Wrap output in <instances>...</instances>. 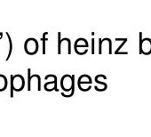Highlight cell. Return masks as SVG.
Masks as SVG:
<instances>
[{
  "mask_svg": "<svg viewBox=\"0 0 151 137\" xmlns=\"http://www.w3.org/2000/svg\"><path fill=\"white\" fill-rule=\"evenodd\" d=\"M88 42L85 38H78L75 42V48H87Z\"/></svg>",
  "mask_w": 151,
  "mask_h": 137,
  "instance_id": "7",
  "label": "cell"
},
{
  "mask_svg": "<svg viewBox=\"0 0 151 137\" xmlns=\"http://www.w3.org/2000/svg\"><path fill=\"white\" fill-rule=\"evenodd\" d=\"M44 87H45V90L47 91V92H52V91H57L58 92V88H57V77L52 74V80L48 81L47 83H45Z\"/></svg>",
  "mask_w": 151,
  "mask_h": 137,
  "instance_id": "5",
  "label": "cell"
},
{
  "mask_svg": "<svg viewBox=\"0 0 151 137\" xmlns=\"http://www.w3.org/2000/svg\"><path fill=\"white\" fill-rule=\"evenodd\" d=\"M60 87L64 92H70L75 87V76L64 75L60 79Z\"/></svg>",
  "mask_w": 151,
  "mask_h": 137,
  "instance_id": "2",
  "label": "cell"
},
{
  "mask_svg": "<svg viewBox=\"0 0 151 137\" xmlns=\"http://www.w3.org/2000/svg\"><path fill=\"white\" fill-rule=\"evenodd\" d=\"M7 88V79L6 76L0 74V92H4Z\"/></svg>",
  "mask_w": 151,
  "mask_h": 137,
  "instance_id": "8",
  "label": "cell"
},
{
  "mask_svg": "<svg viewBox=\"0 0 151 137\" xmlns=\"http://www.w3.org/2000/svg\"><path fill=\"white\" fill-rule=\"evenodd\" d=\"M91 84H92V79L90 78L89 75H86V74L80 76L79 79H78V88L81 87L83 85H88V86H90Z\"/></svg>",
  "mask_w": 151,
  "mask_h": 137,
  "instance_id": "6",
  "label": "cell"
},
{
  "mask_svg": "<svg viewBox=\"0 0 151 137\" xmlns=\"http://www.w3.org/2000/svg\"><path fill=\"white\" fill-rule=\"evenodd\" d=\"M140 52L146 55L151 53V39L144 38L140 41Z\"/></svg>",
  "mask_w": 151,
  "mask_h": 137,
  "instance_id": "4",
  "label": "cell"
},
{
  "mask_svg": "<svg viewBox=\"0 0 151 137\" xmlns=\"http://www.w3.org/2000/svg\"><path fill=\"white\" fill-rule=\"evenodd\" d=\"M6 36H7V37H8V41H9V45H10V50H9V53H8V56H7V58L6 59V61H8V59L10 58L11 53H12V50H13V43H12V39H11V37H10V36H9V34H8V33H6Z\"/></svg>",
  "mask_w": 151,
  "mask_h": 137,
  "instance_id": "9",
  "label": "cell"
},
{
  "mask_svg": "<svg viewBox=\"0 0 151 137\" xmlns=\"http://www.w3.org/2000/svg\"><path fill=\"white\" fill-rule=\"evenodd\" d=\"M24 49H25V52L29 55H33L36 53H37L38 43H37V39H35L33 37L28 38L24 44Z\"/></svg>",
  "mask_w": 151,
  "mask_h": 137,
  "instance_id": "3",
  "label": "cell"
},
{
  "mask_svg": "<svg viewBox=\"0 0 151 137\" xmlns=\"http://www.w3.org/2000/svg\"><path fill=\"white\" fill-rule=\"evenodd\" d=\"M25 87V80L22 75H11V97H14V92H21Z\"/></svg>",
  "mask_w": 151,
  "mask_h": 137,
  "instance_id": "1",
  "label": "cell"
}]
</instances>
